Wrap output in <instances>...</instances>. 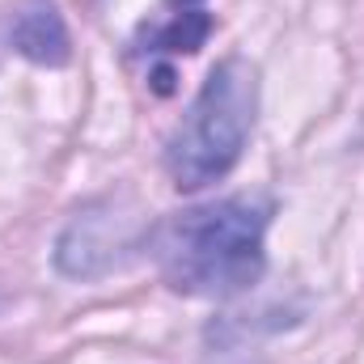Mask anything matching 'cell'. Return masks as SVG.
Returning <instances> with one entry per match:
<instances>
[{
	"instance_id": "cell-1",
	"label": "cell",
	"mask_w": 364,
	"mask_h": 364,
	"mask_svg": "<svg viewBox=\"0 0 364 364\" xmlns=\"http://www.w3.org/2000/svg\"><path fill=\"white\" fill-rule=\"evenodd\" d=\"M272 216L275 203L267 195H229L166 216L149 233V250L174 292L229 301L250 292L267 272Z\"/></svg>"
},
{
	"instance_id": "cell-2",
	"label": "cell",
	"mask_w": 364,
	"mask_h": 364,
	"mask_svg": "<svg viewBox=\"0 0 364 364\" xmlns=\"http://www.w3.org/2000/svg\"><path fill=\"white\" fill-rule=\"evenodd\" d=\"M259 114V68L246 55H225L186 106L166 144V170L178 191L220 182L246 153Z\"/></svg>"
},
{
	"instance_id": "cell-3",
	"label": "cell",
	"mask_w": 364,
	"mask_h": 364,
	"mask_svg": "<svg viewBox=\"0 0 364 364\" xmlns=\"http://www.w3.org/2000/svg\"><path fill=\"white\" fill-rule=\"evenodd\" d=\"M140 242L136 216H119L114 199L85 203L55 242V267L73 279H97L114 272Z\"/></svg>"
},
{
	"instance_id": "cell-4",
	"label": "cell",
	"mask_w": 364,
	"mask_h": 364,
	"mask_svg": "<svg viewBox=\"0 0 364 364\" xmlns=\"http://www.w3.org/2000/svg\"><path fill=\"white\" fill-rule=\"evenodd\" d=\"M9 43L21 60L38 68H64L73 60V38L55 0H21L9 26Z\"/></svg>"
},
{
	"instance_id": "cell-5",
	"label": "cell",
	"mask_w": 364,
	"mask_h": 364,
	"mask_svg": "<svg viewBox=\"0 0 364 364\" xmlns=\"http://www.w3.org/2000/svg\"><path fill=\"white\" fill-rule=\"evenodd\" d=\"M212 13L203 0H170V9L153 21L140 26L136 34V55H149V60H161V55H195L208 34H212Z\"/></svg>"
}]
</instances>
